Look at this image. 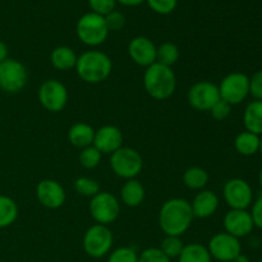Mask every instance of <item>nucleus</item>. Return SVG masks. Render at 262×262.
I'll return each mask as SVG.
<instances>
[{
	"mask_svg": "<svg viewBox=\"0 0 262 262\" xmlns=\"http://www.w3.org/2000/svg\"><path fill=\"white\" fill-rule=\"evenodd\" d=\"M260 136L243 130L235 137L234 147L237 152L242 156H253L260 152Z\"/></svg>",
	"mask_w": 262,
	"mask_h": 262,
	"instance_id": "nucleus-23",
	"label": "nucleus"
},
{
	"mask_svg": "<svg viewBox=\"0 0 262 262\" xmlns=\"http://www.w3.org/2000/svg\"><path fill=\"white\" fill-rule=\"evenodd\" d=\"M38 101L43 109L51 113H59L68 104V90L58 79H46L41 83L37 92Z\"/></svg>",
	"mask_w": 262,
	"mask_h": 262,
	"instance_id": "nucleus-10",
	"label": "nucleus"
},
{
	"mask_svg": "<svg viewBox=\"0 0 262 262\" xmlns=\"http://www.w3.org/2000/svg\"><path fill=\"white\" fill-rule=\"evenodd\" d=\"M211 258L216 262H233L238 255L242 253V245L238 238L222 232L212 235L207 245Z\"/></svg>",
	"mask_w": 262,
	"mask_h": 262,
	"instance_id": "nucleus-13",
	"label": "nucleus"
},
{
	"mask_svg": "<svg viewBox=\"0 0 262 262\" xmlns=\"http://www.w3.org/2000/svg\"><path fill=\"white\" fill-rule=\"evenodd\" d=\"M104 18L109 31H120L125 25L124 15L120 12H118V10H113L109 14L105 15Z\"/></svg>",
	"mask_w": 262,
	"mask_h": 262,
	"instance_id": "nucleus-35",
	"label": "nucleus"
},
{
	"mask_svg": "<svg viewBox=\"0 0 262 262\" xmlns=\"http://www.w3.org/2000/svg\"><path fill=\"white\" fill-rule=\"evenodd\" d=\"M220 99L229 105H238L250 95V77L242 72H233L222 79L219 86Z\"/></svg>",
	"mask_w": 262,
	"mask_h": 262,
	"instance_id": "nucleus-9",
	"label": "nucleus"
},
{
	"mask_svg": "<svg viewBox=\"0 0 262 262\" xmlns=\"http://www.w3.org/2000/svg\"><path fill=\"white\" fill-rule=\"evenodd\" d=\"M143 87L150 97L164 101L171 97L177 89V76L170 67L154 63L143 74Z\"/></svg>",
	"mask_w": 262,
	"mask_h": 262,
	"instance_id": "nucleus-3",
	"label": "nucleus"
},
{
	"mask_svg": "<svg viewBox=\"0 0 262 262\" xmlns=\"http://www.w3.org/2000/svg\"><path fill=\"white\" fill-rule=\"evenodd\" d=\"M18 214L19 210L14 200L0 194V229L10 227L17 220Z\"/></svg>",
	"mask_w": 262,
	"mask_h": 262,
	"instance_id": "nucleus-26",
	"label": "nucleus"
},
{
	"mask_svg": "<svg viewBox=\"0 0 262 262\" xmlns=\"http://www.w3.org/2000/svg\"><path fill=\"white\" fill-rule=\"evenodd\" d=\"M124 137L122 130L115 125H102L97 130H95L94 143L92 145L97 148L101 154L112 155L120 147H123Z\"/></svg>",
	"mask_w": 262,
	"mask_h": 262,
	"instance_id": "nucleus-17",
	"label": "nucleus"
},
{
	"mask_svg": "<svg viewBox=\"0 0 262 262\" xmlns=\"http://www.w3.org/2000/svg\"><path fill=\"white\" fill-rule=\"evenodd\" d=\"M178 262H212V258L207 247L202 246L201 243H189L184 245Z\"/></svg>",
	"mask_w": 262,
	"mask_h": 262,
	"instance_id": "nucleus-25",
	"label": "nucleus"
},
{
	"mask_svg": "<svg viewBox=\"0 0 262 262\" xmlns=\"http://www.w3.org/2000/svg\"><path fill=\"white\" fill-rule=\"evenodd\" d=\"M138 262H171V260L161 252L160 248L150 247L138 255Z\"/></svg>",
	"mask_w": 262,
	"mask_h": 262,
	"instance_id": "nucleus-33",
	"label": "nucleus"
},
{
	"mask_svg": "<svg viewBox=\"0 0 262 262\" xmlns=\"http://www.w3.org/2000/svg\"><path fill=\"white\" fill-rule=\"evenodd\" d=\"M114 245V235L109 227L101 224H94L84 232L83 251L91 258H102L109 255Z\"/></svg>",
	"mask_w": 262,
	"mask_h": 262,
	"instance_id": "nucleus-6",
	"label": "nucleus"
},
{
	"mask_svg": "<svg viewBox=\"0 0 262 262\" xmlns=\"http://www.w3.org/2000/svg\"><path fill=\"white\" fill-rule=\"evenodd\" d=\"M8 53H9V50H8L7 43L3 42V41L0 40V63H3L4 60H7Z\"/></svg>",
	"mask_w": 262,
	"mask_h": 262,
	"instance_id": "nucleus-39",
	"label": "nucleus"
},
{
	"mask_svg": "<svg viewBox=\"0 0 262 262\" xmlns=\"http://www.w3.org/2000/svg\"><path fill=\"white\" fill-rule=\"evenodd\" d=\"M260 152L262 154V136H261V141H260Z\"/></svg>",
	"mask_w": 262,
	"mask_h": 262,
	"instance_id": "nucleus-43",
	"label": "nucleus"
},
{
	"mask_svg": "<svg viewBox=\"0 0 262 262\" xmlns=\"http://www.w3.org/2000/svg\"><path fill=\"white\" fill-rule=\"evenodd\" d=\"M258 183H260V187H261V189H262V168H261L260 173H258Z\"/></svg>",
	"mask_w": 262,
	"mask_h": 262,
	"instance_id": "nucleus-42",
	"label": "nucleus"
},
{
	"mask_svg": "<svg viewBox=\"0 0 262 262\" xmlns=\"http://www.w3.org/2000/svg\"><path fill=\"white\" fill-rule=\"evenodd\" d=\"M219 197L214 191L202 189L194 196L191 202V209L193 216L197 219H207L211 217L219 209Z\"/></svg>",
	"mask_w": 262,
	"mask_h": 262,
	"instance_id": "nucleus-18",
	"label": "nucleus"
},
{
	"mask_svg": "<svg viewBox=\"0 0 262 262\" xmlns=\"http://www.w3.org/2000/svg\"><path fill=\"white\" fill-rule=\"evenodd\" d=\"M223 225L225 233L238 239L247 237L255 228L252 216L247 210H229L223 219Z\"/></svg>",
	"mask_w": 262,
	"mask_h": 262,
	"instance_id": "nucleus-16",
	"label": "nucleus"
},
{
	"mask_svg": "<svg viewBox=\"0 0 262 262\" xmlns=\"http://www.w3.org/2000/svg\"><path fill=\"white\" fill-rule=\"evenodd\" d=\"M90 215L96 224H113L120 215V202L113 193L100 191L94 196L89 205Z\"/></svg>",
	"mask_w": 262,
	"mask_h": 262,
	"instance_id": "nucleus-7",
	"label": "nucleus"
},
{
	"mask_svg": "<svg viewBox=\"0 0 262 262\" xmlns=\"http://www.w3.org/2000/svg\"><path fill=\"white\" fill-rule=\"evenodd\" d=\"M36 197L43 207L56 210L66 204L67 193L64 187L54 179H42L36 186Z\"/></svg>",
	"mask_w": 262,
	"mask_h": 262,
	"instance_id": "nucleus-14",
	"label": "nucleus"
},
{
	"mask_svg": "<svg viewBox=\"0 0 262 262\" xmlns=\"http://www.w3.org/2000/svg\"><path fill=\"white\" fill-rule=\"evenodd\" d=\"M89 5L92 9V13L105 17L110 12L115 10L117 0H89Z\"/></svg>",
	"mask_w": 262,
	"mask_h": 262,
	"instance_id": "nucleus-34",
	"label": "nucleus"
},
{
	"mask_svg": "<svg viewBox=\"0 0 262 262\" xmlns=\"http://www.w3.org/2000/svg\"><path fill=\"white\" fill-rule=\"evenodd\" d=\"M223 197L230 210H247L253 202V191L247 181L232 178L223 187Z\"/></svg>",
	"mask_w": 262,
	"mask_h": 262,
	"instance_id": "nucleus-11",
	"label": "nucleus"
},
{
	"mask_svg": "<svg viewBox=\"0 0 262 262\" xmlns=\"http://www.w3.org/2000/svg\"><path fill=\"white\" fill-rule=\"evenodd\" d=\"M181 51L179 48L174 42L166 41L163 42L160 46H158L156 50V63H160L165 67H173L177 61L179 60Z\"/></svg>",
	"mask_w": 262,
	"mask_h": 262,
	"instance_id": "nucleus-27",
	"label": "nucleus"
},
{
	"mask_svg": "<svg viewBox=\"0 0 262 262\" xmlns=\"http://www.w3.org/2000/svg\"><path fill=\"white\" fill-rule=\"evenodd\" d=\"M110 168L119 178L136 179L143 169V159L137 150L123 146L110 155Z\"/></svg>",
	"mask_w": 262,
	"mask_h": 262,
	"instance_id": "nucleus-5",
	"label": "nucleus"
},
{
	"mask_svg": "<svg viewBox=\"0 0 262 262\" xmlns=\"http://www.w3.org/2000/svg\"><path fill=\"white\" fill-rule=\"evenodd\" d=\"M230 110H232V105H229L228 102H225L224 100L220 99L219 101L211 107L210 113H211L212 118H214L215 120L222 122V120H225L228 117H229Z\"/></svg>",
	"mask_w": 262,
	"mask_h": 262,
	"instance_id": "nucleus-36",
	"label": "nucleus"
},
{
	"mask_svg": "<svg viewBox=\"0 0 262 262\" xmlns=\"http://www.w3.org/2000/svg\"><path fill=\"white\" fill-rule=\"evenodd\" d=\"M146 0H117V3L125 5V7H137V5L142 4Z\"/></svg>",
	"mask_w": 262,
	"mask_h": 262,
	"instance_id": "nucleus-40",
	"label": "nucleus"
},
{
	"mask_svg": "<svg viewBox=\"0 0 262 262\" xmlns=\"http://www.w3.org/2000/svg\"><path fill=\"white\" fill-rule=\"evenodd\" d=\"M107 262H138V253L132 247H119L110 252Z\"/></svg>",
	"mask_w": 262,
	"mask_h": 262,
	"instance_id": "nucleus-31",
	"label": "nucleus"
},
{
	"mask_svg": "<svg viewBox=\"0 0 262 262\" xmlns=\"http://www.w3.org/2000/svg\"><path fill=\"white\" fill-rule=\"evenodd\" d=\"M78 55L69 46H56L50 54L51 66L60 72H67L76 68Z\"/></svg>",
	"mask_w": 262,
	"mask_h": 262,
	"instance_id": "nucleus-21",
	"label": "nucleus"
},
{
	"mask_svg": "<svg viewBox=\"0 0 262 262\" xmlns=\"http://www.w3.org/2000/svg\"><path fill=\"white\" fill-rule=\"evenodd\" d=\"M219 100V87L210 81L196 82L187 92V101L197 112H210Z\"/></svg>",
	"mask_w": 262,
	"mask_h": 262,
	"instance_id": "nucleus-12",
	"label": "nucleus"
},
{
	"mask_svg": "<svg viewBox=\"0 0 262 262\" xmlns=\"http://www.w3.org/2000/svg\"><path fill=\"white\" fill-rule=\"evenodd\" d=\"M193 219L191 202L179 197L164 202L159 211V227L165 235L182 237L189 229Z\"/></svg>",
	"mask_w": 262,
	"mask_h": 262,
	"instance_id": "nucleus-1",
	"label": "nucleus"
},
{
	"mask_svg": "<svg viewBox=\"0 0 262 262\" xmlns=\"http://www.w3.org/2000/svg\"><path fill=\"white\" fill-rule=\"evenodd\" d=\"M161 252L169 257L171 258H178L179 255L182 253L184 248V243L183 241L181 239V237H174V235H165L163 241L160 243Z\"/></svg>",
	"mask_w": 262,
	"mask_h": 262,
	"instance_id": "nucleus-29",
	"label": "nucleus"
},
{
	"mask_svg": "<svg viewBox=\"0 0 262 262\" xmlns=\"http://www.w3.org/2000/svg\"><path fill=\"white\" fill-rule=\"evenodd\" d=\"M156 50L158 46L145 36L133 37L128 43V55L130 60L143 68H147L156 63Z\"/></svg>",
	"mask_w": 262,
	"mask_h": 262,
	"instance_id": "nucleus-15",
	"label": "nucleus"
},
{
	"mask_svg": "<svg viewBox=\"0 0 262 262\" xmlns=\"http://www.w3.org/2000/svg\"><path fill=\"white\" fill-rule=\"evenodd\" d=\"M209 173L200 166H191L183 173V183L192 191H202L209 183Z\"/></svg>",
	"mask_w": 262,
	"mask_h": 262,
	"instance_id": "nucleus-24",
	"label": "nucleus"
},
{
	"mask_svg": "<svg viewBox=\"0 0 262 262\" xmlns=\"http://www.w3.org/2000/svg\"><path fill=\"white\" fill-rule=\"evenodd\" d=\"M95 137V129L83 122L74 123L68 130V140L74 147L84 148L92 146Z\"/></svg>",
	"mask_w": 262,
	"mask_h": 262,
	"instance_id": "nucleus-20",
	"label": "nucleus"
},
{
	"mask_svg": "<svg viewBox=\"0 0 262 262\" xmlns=\"http://www.w3.org/2000/svg\"><path fill=\"white\" fill-rule=\"evenodd\" d=\"M102 154L100 152L94 145L82 148L78 156L79 164H81L84 169H95L96 166H99Z\"/></svg>",
	"mask_w": 262,
	"mask_h": 262,
	"instance_id": "nucleus-30",
	"label": "nucleus"
},
{
	"mask_svg": "<svg viewBox=\"0 0 262 262\" xmlns=\"http://www.w3.org/2000/svg\"><path fill=\"white\" fill-rule=\"evenodd\" d=\"M74 191L81 196L92 199L101 191V188H100V183L96 179L89 178V177H79L74 181Z\"/></svg>",
	"mask_w": 262,
	"mask_h": 262,
	"instance_id": "nucleus-28",
	"label": "nucleus"
},
{
	"mask_svg": "<svg viewBox=\"0 0 262 262\" xmlns=\"http://www.w3.org/2000/svg\"><path fill=\"white\" fill-rule=\"evenodd\" d=\"M250 214L252 216L255 227L258 228V229H262V194L252 202Z\"/></svg>",
	"mask_w": 262,
	"mask_h": 262,
	"instance_id": "nucleus-38",
	"label": "nucleus"
},
{
	"mask_svg": "<svg viewBox=\"0 0 262 262\" xmlns=\"http://www.w3.org/2000/svg\"><path fill=\"white\" fill-rule=\"evenodd\" d=\"M109 32L105 18L92 12L82 15L76 26L77 37L82 43L90 48L102 45L106 41Z\"/></svg>",
	"mask_w": 262,
	"mask_h": 262,
	"instance_id": "nucleus-4",
	"label": "nucleus"
},
{
	"mask_svg": "<svg viewBox=\"0 0 262 262\" xmlns=\"http://www.w3.org/2000/svg\"><path fill=\"white\" fill-rule=\"evenodd\" d=\"M74 69L82 81L96 84L109 78L113 71V61L104 51L89 50L78 56Z\"/></svg>",
	"mask_w": 262,
	"mask_h": 262,
	"instance_id": "nucleus-2",
	"label": "nucleus"
},
{
	"mask_svg": "<svg viewBox=\"0 0 262 262\" xmlns=\"http://www.w3.org/2000/svg\"><path fill=\"white\" fill-rule=\"evenodd\" d=\"M28 71L17 59L8 58L0 63V89L7 94H18L26 87Z\"/></svg>",
	"mask_w": 262,
	"mask_h": 262,
	"instance_id": "nucleus-8",
	"label": "nucleus"
},
{
	"mask_svg": "<svg viewBox=\"0 0 262 262\" xmlns=\"http://www.w3.org/2000/svg\"><path fill=\"white\" fill-rule=\"evenodd\" d=\"M146 191L137 179H128L120 189V200L128 207H138L145 201Z\"/></svg>",
	"mask_w": 262,
	"mask_h": 262,
	"instance_id": "nucleus-19",
	"label": "nucleus"
},
{
	"mask_svg": "<svg viewBox=\"0 0 262 262\" xmlns=\"http://www.w3.org/2000/svg\"><path fill=\"white\" fill-rule=\"evenodd\" d=\"M146 3L158 14H170L177 8L178 0H146Z\"/></svg>",
	"mask_w": 262,
	"mask_h": 262,
	"instance_id": "nucleus-32",
	"label": "nucleus"
},
{
	"mask_svg": "<svg viewBox=\"0 0 262 262\" xmlns=\"http://www.w3.org/2000/svg\"><path fill=\"white\" fill-rule=\"evenodd\" d=\"M250 95L255 100H262V69L250 77Z\"/></svg>",
	"mask_w": 262,
	"mask_h": 262,
	"instance_id": "nucleus-37",
	"label": "nucleus"
},
{
	"mask_svg": "<svg viewBox=\"0 0 262 262\" xmlns=\"http://www.w3.org/2000/svg\"><path fill=\"white\" fill-rule=\"evenodd\" d=\"M233 262H251V260L246 255L241 253V255H238L237 257H235L234 260H233Z\"/></svg>",
	"mask_w": 262,
	"mask_h": 262,
	"instance_id": "nucleus-41",
	"label": "nucleus"
},
{
	"mask_svg": "<svg viewBox=\"0 0 262 262\" xmlns=\"http://www.w3.org/2000/svg\"><path fill=\"white\" fill-rule=\"evenodd\" d=\"M243 125L246 130L262 136V100H253L243 112Z\"/></svg>",
	"mask_w": 262,
	"mask_h": 262,
	"instance_id": "nucleus-22",
	"label": "nucleus"
}]
</instances>
